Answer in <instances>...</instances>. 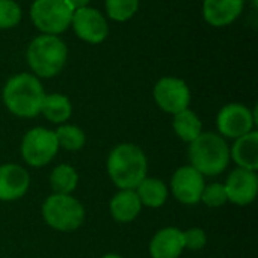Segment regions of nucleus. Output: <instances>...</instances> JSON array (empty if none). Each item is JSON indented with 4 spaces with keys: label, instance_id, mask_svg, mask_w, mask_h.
Instances as JSON below:
<instances>
[{
    "label": "nucleus",
    "instance_id": "obj_1",
    "mask_svg": "<svg viewBox=\"0 0 258 258\" xmlns=\"http://www.w3.org/2000/svg\"><path fill=\"white\" fill-rule=\"evenodd\" d=\"M147 156L138 145L121 144L109 154L107 172L121 190H135L147 177Z\"/></svg>",
    "mask_w": 258,
    "mask_h": 258
},
{
    "label": "nucleus",
    "instance_id": "obj_2",
    "mask_svg": "<svg viewBox=\"0 0 258 258\" xmlns=\"http://www.w3.org/2000/svg\"><path fill=\"white\" fill-rule=\"evenodd\" d=\"M44 97L42 85L30 74L14 76L8 80L3 89V101L6 107L21 118L36 116L41 112Z\"/></svg>",
    "mask_w": 258,
    "mask_h": 258
},
{
    "label": "nucleus",
    "instance_id": "obj_3",
    "mask_svg": "<svg viewBox=\"0 0 258 258\" xmlns=\"http://www.w3.org/2000/svg\"><path fill=\"white\" fill-rule=\"evenodd\" d=\"M190 166L203 175L221 174L230 162L227 142L215 133H201L189 147Z\"/></svg>",
    "mask_w": 258,
    "mask_h": 258
},
{
    "label": "nucleus",
    "instance_id": "obj_4",
    "mask_svg": "<svg viewBox=\"0 0 258 258\" xmlns=\"http://www.w3.org/2000/svg\"><path fill=\"white\" fill-rule=\"evenodd\" d=\"M67 60V47L56 35H41L32 41L27 50L30 68L41 77L57 74Z\"/></svg>",
    "mask_w": 258,
    "mask_h": 258
},
{
    "label": "nucleus",
    "instance_id": "obj_5",
    "mask_svg": "<svg viewBox=\"0 0 258 258\" xmlns=\"http://www.w3.org/2000/svg\"><path fill=\"white\" fill-rule=\"evenodd\" d=\"M42 216L57 231H74L85 221V209L71 195L53 194L42 206Z\"/></svg>",
    "mask_w": 258,
    "mask_h": 258
},
{
    "label": "nucleus",
    "instance_id": "obj_6",
    "mask_svg": "<svg viewBox=\"0 0 258 258\" xmlns=\"http://www.w3.org/2000/svg\"><path fill=\"white\" fill-rule=\"evenodd\" d=\"M73 14L67 0H35L30 9L32 21L47 35L62 33L71 24Z\"/></svg>",
    "mask_w": 258,
    "mask_h": 258
},
{
    "label": "nucleus",
    "instance_id": "obj_7",
    "mask_svg": "<svg viewBox=\"0 0 258 258\" xmlns=\"http://www.w3.org/2000/svg\"><path fill=\"white\" fill-rule=\"evenodd\" d=\"M57 141L56 135L47 128H32L27 132L21 142V154L23 159L35 168H41L48 165L57 153Z\"/></svg>",
    "mask_w": 258,
    "mask_h": 258
},
{
    "label": "nucleus",
    "instance_id": "obj_8",
    "mask_svg": "<svg viewBox=\"0 0 258 258\" xmlns=\"http://www.w3.org/2000/svg\"><path fill=\"white\" fill-rule=\"evenodd\" d=\"M154 100L162 110L175 115L187 109L190 91L181 79L163 77L154 86Z\"/></svg>",
    "mask_w": 258,
    "mask_h": 258
},
{
    "label": "nucleus",
    "instance_id": "obj_9",
    "mask_svg": "<svg viewBox=\"0 0 258 258\" xmlns=\"http://www.w3.org/2000/svg\"><path fill=\"white\" fill-rule=\"evenodd\" d=\"M257 122L255 112L252 113L246 106L239 103L227 104L221 109L218 115V128L221 135L227 138H240L252 132L254 124Z\"/></svg>",
    "mask_w": 258,
    "mask_h": 258
},
{
    "label": "nucleus",
    "instance_id": "obj_10",
    "mask_svg": "<svg viewBox=\"0 0 258 258\" xmlns=\"http://www.w3.org/2000/svg\"><path fill=\"white\" fill-rule=\"evenodd\" d=\"M71 24L77 36L91 44H98L104 41L109 30L104 17L97 9L88 6L74 11Z\"/></svg>",
    "mask_w": 258,
    "mask_h": 258
},
{
    "label": "nucleus",
    "instance_id": "obj_11",
    "mask_svg": "<svg viewBox=\"0 0 258 258\" xmlns=\"http://www.w3.org/2000/svg\"><path fill=\"white\" fill-rule=\"evenodd\" d=\"M204 177L192 166H181L172 177L171 189L174 197L183 204H197L204 190Z\"/></svg>",
    "mask_w": 258,
    "mask_h": 258
},
{
    "label": "nucleus",
    "instance_id": "obj_12",
    "mask_svg": "<svg viewBox=\"0 0 258 258\" xmlns=\"http://www.w3.org/2000/svg\"><path fill=\"white\" fill-rule=\"evenodd\" d=\"M224 186H225L228 201H231L237 206H248L257 197V174L254 171L237 168L236 171H233L228 175L227 183Z\"/></svg>",
    "mask_w": 258,
    "mask_h": 258
},
{
    "label": "nucleus",
    "instance_id": "obj_13",
    "mask_svg": "<svg viewBox=\"0 0 258 258\" xmlns=\"http://www.w3.org/2000/svg\"><path fill=\"white\" fill-rule=\"evenodd\" d=\"M30 177L18 165L8 163L0 166V201H15L29 190Z\"/></svg>",
    "mask_w": 258,
    "mask_h": 258
},
{
    "label": "nucleus",
    "instance_id": "obj_14",
    "mask_svg": "<svg viewBox=\"0 0 258 258\" xmlns=\"http://www.w3.org/2000/svg\"><path fill=\"white\" fill-rule=\"evenodd\" d=\"M183 249V231L172 227L157 231L150 243V254L153 258H178Z\"/></svg>",
    "mask_w": 258,
    "mask_h": 258
},
{
    "label": "nucleus",
    "instance_id": "obj_15",
    "mask_svg": "<svg viewBox=\"0 0 258 258\" xmlns=\"http://www.w3.org/2000/svg\"><path fill=\"white\" fill-rule=\"evenodd\" d=\"M243 0H204V18L209 24L222 27L231 24L242 12Z\"/></svg>",
    "mask_w": 258,
    "mask_h": 258
},
{
    "label": "nucleus",
    "instance_id": "obj_16",
    "mask_svg": "<svg viewBox=\"0 0 258 258\" xmlns=\"http://www.w3.org/2000/svg\"><path fill=\"white\" fill-rule=\"evenodd\" d=\"M230 157L239 168L255 172L258 169V132H249L237 138L230 150Z\"/></svg>",
    "mask_w": 258,
    "mask_h": 258
},
{
    "label": "nucleus",
    "instance_id": "obj_17",
    "mask_svg": "<svg viewBox=\"0 0 258 258\" xmlns=\"http://www.w3.org/2000/svg\"><path fill=\"white\" fill-rule=\"evenodd\" d=\"M141 201L135 190H121L110 201V215L115 221L127 224L141 213Z\"/></svg>",
    "mask_w": 258,
    "mask_h": 258
},
{
    "label": "nucleus",
    "instance_id": "obj_18",
    "mask_svg": "<svg viewBox=\"0 0 258 258\" xmlns=\"http://www.w3.org/2000/svg\"><path fill=\"white\" fill-rule=\"evenodd\" d=\"M136 189H138L136 194H138L141 204H144L147 207L157 209V207L163 206L168 198V189H166L165 183L159 178L145 177Z\"/></svg>",
    "mask_w": 258,
    "mask_h": 258
},
{
    "label": "nucleus",
    "instance_id": "obj_19",
    "mask_svg": "<svg viewBox=\"0 0 258 258\" xmlns=\"http://www.w3.org/2000/svg\"><path fill=\"white\" fill-rule=\"evenodd\" d=\"M174 130L178 135V138L184 142H192L201 135V121L195 115V112L184 109L174 115Z\"/></svg>",
    "mask_w": 258,
    "mask_h": 258
},
{
    "label": "nucleus",
    "instance_id": "obj_20",
    "mask_svg": "<svg viewBox=\"0 0 258 258\" xmlns=\"http://www.w3.org/2000/svg\"><path fill=\"white\" fill-rule=\"evenodd\" d=\"M41 112L51 122H65L71 115V103L65 95L50 94L44 97Z\"/></svg>",
    "mask_w": 258,
    "mask_h": 258
},
{
    "label": "nucleus",
    "instance_id": "obj_21",
    "mask_svg": "<svg viewBox=\"0 0 258 258\" xmlns=\"http://www.w3.org/2000/svg\"><path fill=\"white\" fill-rule=\"evenodd\" d=\"M79 183V175L76 169L70 165H59L53 169L50 175V184L54 194L59 195H70L74 192Z\"/></svg>",
    "mask_w": 258,
    "mask_h": 258
},
{
    "label": "nucleus",
    "instance_id": "obj_22",
    "mask_svg": "<svg viewBox=\"0 0 258 258\" xmlns=\"http://www.w3.org/2000/svg\"><path fill=\"white\" fill-rule=\"evenodd\" d=\"M56 141L57 145L68 150V151H77L85 145V133L76 127V125H60L56 132Z\"/></svg>",
    "mask_w": 258,
    "mask_h": 258
},
{
    "label": "nucleus",
    "instance_id": "obj_23",
    "mask_svg": "<svg viewBox=\"0 0 258 258\" xmlns=\"http://www.w3.org/2000/svg\"><path fill=\"white\" fill-rule=\"evenodd\" d=\"M139 6V0H106V9L112 20L125 21L132 18Z\"/></svg>",
    "mask_w": 258,
    "mask_h": 258
},
{
    "label": "nucleus",
    "instance_id": "obj_24",
    "mask_svg": "<svg viewBox=\"0 0 258 258\" xmlns=\"http://www.w3.org/2000/svg\"><path fill=\"white\" fill-rule=\"evenodd\" d=\"M21 9L14 0H0V29H9L20 23Z\"/></svg>",
    "mask_w": 258,
    "mask_h": 258
},
{
    "label": "nucleus",
    "instance_id": "obj_25",
    "mask_svg": "<svg viewBox=\"0 0 258 258\" xmlns=\"http://www.w3.org/2000/svg\"><path fill=\"white\" fill-rule=\"evenodd\" d=\"M201 201L204 204H207L209 207H221V206H224L228 201L225 186L221 184V183H213V184L204 186Z\"/></svg>",
    "mask_w": 258,
    "mask_h": 258
},
{
    "label": "nucleus",
    "instance_id": "obj_26",
    "mask_svg": "<svg viewBox=\"0 0 258 258\" xmlns=\"http://www.w3.org/2000/svg\"><path fill=\"white\" fill-rule=\"evenodd\" d=\"M183 240H184V248L190 251H200L206 246L207 236L201 228H190L186 233H183Z\"/></svg>",
    "mask_w": 258,
    "mask_h": 258
},
{
    "label": "nucleus",
    "instance_id": "obj_27",
    "mask_svg": "<svg viewBox=\"0 0 258 258\" xmlns=\"http://www.w3.org/2000/svg\"><path fill=\"white\" fill-rule=\"evenodd\" d=\"M67 3L73 8V11L80 9V8H86L89 0H67Z\"/></svg>",
    "mask_w": 258,
    "mask_h": 258
},
{
    "label": "nucleus",
    "instance_id": "obj_28",
    "mask_svg": "<svg viewBox=\"0 0 258 258\" xmlns=\"http://www.w3.org/2000/svg\"><path fill=\"white\" fill-rule=\"evenodd\" d=\"M103 258H122L121 255H116V254H107V255H104Z\"/></svg>",
    "mask_w": 258,
    "mask_h": 258
}]
</instances>
